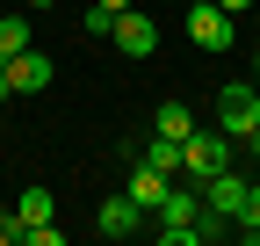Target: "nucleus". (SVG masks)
Returning a JSON list of instances; mask_svg holds the SVG:
<instances>
[{
    "label": "nucleus",
    "instance_id": "obj_1",
    "mask_svg": "<svg viewBox=\"0 0 260 246\" xmlns=\"http://www.w3.org/2000/svg\"><path fill=\"white\" fill-rule=\"evenodd\" d=\"M152 232L167 239V246H195L203 239V189H195V181H174L167 196H159V210H152Z\"/></svg>",
    "mask_w": 260,
    "mask_h": 246
},
{
    "label": "nucleus",
    "instance_id": "obj_2",
    "mask_svg": "<svg viewBox=\"0 0 260 246\" xmlns=\"http://www.w3.org/2000/svg\"><path fill=\"white\" fill-rule=\"evenodd\" d=\"M217 131L232 138V145H246V138L260 131V87H253V80H232V87L217 95Z\"/></svg>",
    "mask_w": 260,
    "mask_h": 246
},
{
    "label": "nucleus",
    "instance_id": "obj_3",
    "mask_svg": "<svg viewBox=\"0 0 260 246\" xmlns=\"http://www.w3.org/2000/svg\"><path fill=\"white\" fill-rule=\"evenodd\" d=\"M224 167H232V138H224V131H188V145H181V181L203 189V181L224 174Z\"/></svg>",
    "mask_w": 260,
    "mask_h": 246
},
{
    "label": "nucleus",
    "instance_id": "obj_4",
    "mask_svg": "<svg viewBox=\"0 0 260 246\" xmlns=\"http://www.w3.org/2000/svg\"><path fill=\"white\" fill-rule=\"evenodd\" d=\"M188 44L195 51H232L239 44V15H224L217 0H188Z\"/></svg>",
    "mask_w": 260,
    "mask_h": 246
},
{
    "label": "nucleus",
    "instance_id": "obj_5",
    "mask_svg": "<svg viewBox=\"0 0 260 246\" xmlns=\"http://www.w3.org/2000/svg\"><path fill=\"white\" fill-rule=\"evenodd\" d=\"M246 203H253V181H246L239 167H224V174L203 181V210H217V218H239Z\"/></svg>",
    "mask_w": 260,
    "mask_h": 246
},
{
    "label": "nucleus",
    "instance_id": "obj_6",
    "mask_svg": "<svg viewBox=\"0 0 260 246\" xmlns=\"http://www.w3.org/2000/svg\"><path fill=\"white\" fill-rule=\"evenodd\" d=\"M109 44H116V51H130V58H152V51H159V22H152L145 8H123Z\"/></svg>",
    "mask_w": 260,
    "mask_h": 246
},
{
    "label": "nucleus",
    "instance_id": "obj_7",
    "mask_svg": "<svg viewBox=\"0 0 260 246\" xmlns=\"http://www.w3.org/2000/svg\"><path fill=\"white\" fill-rule=\"evenodd\" d=\"M145 218H152V210H145L138 196H109V203H102V218H94V232H102V239H130Z\"/></svg>",
    "mask_w": 260,
    "mask_h": 246
},
{
    "label": "nucleus",
    "instance_id": "obj_8",
    "mask_svg": "<svg viewBox=\"0 0 260 246\" xmlns=\"http://www.w3.org/2000/svg\"><path fill=\"white\" fill-rule=\"evenodd\" d=\"M8 66H15V95H44L51 87V58L44 51H15Z\"/></svg>",
    "mask_w": 260,
    "mask_h": 246
},
{
    "label": "nucleus",
    "instance_id": "obj_9",
    "mask_svg": "<svg viewBox=\"0 0 260 246\" xmlns=\"http://www.w3.org/2000/svg\"><path fill=\"white\" fill-rule=\"evenodd\" d=\"M167 189H174V174H159L152 160H138V174H130V196H138L145 210H159V196H167Z\"/></svg>",
    "mask_w": 260,
    "mask_h": 246
},
{
    "label": "nucleus",
    "instance_id": "obj_10",
    "mask_svg": "<svg viewBox=\"0 0 260 246\" xmlns=\"http://www.w3.org/2000/svg\"><path fill=\"white\" fill-rule=\"evenodd\" d=\"M138 160H152L159 174H174V181H181V138H159V131H152V138L138 145Z\"/></svg>",
    "mask_w": 260,
    "mask_h": 246
},
{
    "label": "nucleus",
    "instance_id": "obj_11",
    "mask_svg": "<svg viewBox=\"0 0 260 246\" xmlns=\"http://www.w3.org/2000/svg\"><path fill=\"white\" fill-rule=\"evenodd\" d=\"M51 210H58V203H51V189H22V196H15V225L29 232V225H44Z\"/></svg>",
    "mask_w": 260,
    "mask_h": 246
},
{
    "label": "nucleus",
    "instance_id": "obj_12",
    "mask_svg": "<svg viewBox=\"0 0 260 246\" xmlns=\"http://www.w3.org/2000/svg\"><path fill=\"white\" fill-rule=\"evenodd\" d=\"M152 131H159V138H181V145H188V131H195V116H188V102H167V109L152 116Z\"/></svg>",
    "mask_w": 260,
    "mask_h": 246
},
{
    "label": "nucleus",
    "instance_id": "obj_13",
    "mask_svg": "<svg viewBox=\"0 0 260 246\" xmlns=\"http://www.w3.org/2000/svg\"><path fill=\"white\" fill-rule=\"evenodd\" d=\"M15 51H29V22L22 15H0V58H15Z\"/></svg>",
    "mask_w": 260,
    "mask_h": 246
},
{
    "label": "nucleus",
    "instance_id": "obj_14",
    "mask_svg": "<svg viewBox=\"0 0 260 246\" xmlns=\"http://www.w3.org/2000/svg\"><path fill=\"white\" fill-rule=\"evenodd\" d=\"M232 232H239L246 246H260V181H253V203L239 210V218H232Z\"/></svg>",
    "mask_w": 260,
    "mask_h": 246
},
{
    "label": "nucleus",
    "instance_id": "obj_15",
    "mask_svg": "<svg viewBox=\"0 0 260 246\" xmlns=\"http://www.w3.org/2000/svg\"><path fill=\"white\" fill-rule=\"evenodd\" d=\"M80 29H87V37H116V8H102V0H87Z\"/></svg>",
    "mask_w": 260,
    "mask_h": 246
},
{
    "label": "nucleus",
    "instance_id": "obj_16",
    "mask_svg": "<svg viewBox=\"0 0 260 246\" xmlns=\"http://www.w3.org/2000/svg\"><path fill=\"white\" fill-rule=\"evenodd\" d=\"M22 239H29V246H65V232H58V225H51V218H44V225H29V232H22Z\"/></svg>",
    "mask_w": 260,
    "mask_h": 246
},
{
    "label": "nucleus",
    "instance_id": "obj_17",
    "mask_svg": "<svg viewBox=\"0 0 260 246\" xmlns=\"http://www.w3.org/2000/svg\"><path fill=\"white\" fill-rule=\"evenodd\" d=\"M8 95H15V66L0 58V102H8Z\"/></svg>",
    "mask_w": 260,
    "mask_h": 246
},
{
    "label": "nucleus",
    "instance_id": "obj_18",
    "mask_svg": "<svg viewBox=\"0 0 260 246\" xmlns=\"http://www.w3.org/2000/svg\"><path fill=\"white\" fill-rule=\"evenodd\" d=\"M217 8H224V15H253L260 0H217Z\"/></svg>",
    "mask_w": 260,
    "mask_h": 246
},
{
    "label": "nucleus",
    "instance_id": "obj_19",
    "mask_svg": "<svg viewBox=\"0 0 260 246\" xmlns=\"http://www.w3.org/2000/svg\"><path fill=\"white\" fill-rule=\"evenodd\" d=\"M246 152H253V160H260V131H253V138H246Z\"/></svg>",
    "mask_w": 260,
    "mask_h": 246
},
{
    "label": "nucleus",
    "instance_id": "obj_20",
    "mask_svg": "<svg viewBox=\"0 0 260 246\" xmlns=\"http://www.w3.org/2000/svg\"><path fill=\"white\" fill-rule=\"evenodd\" d=\"M253 87H260V44H253Z\"/></svg>",
    "mask_w": 260,
    "mask_h": 246
},
{
    "label": "nucleus",
    "instance_id": "obj_21",
    "mask_svg": "<svg viewBox=\"0 0 260 246\" xmlns=\"http://www.w3.org/2000/svg\"><path fill=\"white\" fill-rule=\"evenodd\" d=\"M102 8H116V15H123V8H130V0H102Z\"/></svg>",
    "mask_w": 260,
    "mask_h": 246
},
{
    "label": "nucleus",
    "instance_id": "obj_22",
    "mask_svg": "<svg viewBox=\"0 0 260 246\" xmlns=\"http://www.w3.org/2000/svg\"><path fill=\"white\" fill-rule=\"evenodd\" d=\"M253 44H260V8H253Z\"/></svg>",
    "mask_w": 260,
    "mask_h": 246
},
{
    "label": "nucleus",
    "instance_id": "obj_23",
    "mask_svg": "<svg viewBox=\"0 0 260 246\" xmlns=\"http://www.w3.org/2000/svg\"><path fill=\"white\" fill-rule=\"evenodd\" d=\"M29 8H58V0H29Z\"/></svg>",
    "mask_w": 260,
    "mask_h": 246
},
{
    "label": "nucleus",
    "instance_id": "obj_24",
    "mask_svg": "<svg viewBox=\"0 0 260 246\" xmlns=\"http://www.w3.org/2000/svg\"><path fill=\"white\" fill-rule=\"evenodd\" d=\"M0 225H8V203H0Z\"/></svg>",
    "mask_w": 260,
    "mask_h": 246
}]
</instances>
